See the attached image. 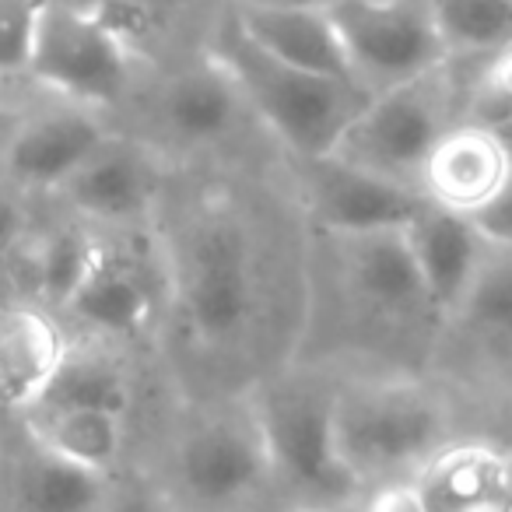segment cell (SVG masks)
Returning <instances> with one entry per match:
<instances>
[{
    "mask_svg": "<svg viewBox=\"0 0 512 512\" xmlns=\"http://www.w3.org/2000/svg\"><path fill=\"white\" fill-rule=\"evenodd\" d=\"M176 288L204 348L239 351L264 309V260L253 225L232 207L193 211L176 246Z\"/></svg>",
    "mask_w": 512,
    "mask_h": 512,
    "instance_id": "1",
    "label": "cell"
},
{
    "mask_svg": "<svg viewBox=\"0 0 512 512\" xmlns=\"http://www.w3.org/2000/svg\"><path fill=\"white\" fill-rule=\"evenodd\" d=\"M211 53L228 67L249 113L264 123L295 158H323L337 148L369 92L351 81L299 71L264 53L225 11Z\"/></svg>",
    "mask_w": 512,
    "mask_h": 512,
    "instance_id": "2",
    "label": "cell"
},
{
    "mask_svg": "<svg viewBox=\"0 0 512 512\" xmlns=\"http://www.w3.org/2000/svg\"><path fill=\"white\" fill-rule=\"evenodd\" d=\"M446 435V404L418 379H358L334 390L337 456L355 484L421 470L446 446Z\"/></svg>",
    "mask_w": 512,
    "mask_h": 512,
    "instance_id": "3",
    "label": "cell"
},
{
    "mask_svg": "<svg viewBox=\"0 0 512 512\" xmlns=\"http://www.w3.org/2000/svg\"><path fill=\"white\" fill-rule=\"evenodd\" d=\"M460 120V88L453 60L404 85L372 92L330 155L383 179L418 190L432 148Z\"/></svg>",
    "mask_w": 512,
    "mask_h": 512,
    "instance_id": "4",
    "label": "cell"
},
{
    "mask_svg": "<svg viewBox=\"0 0 512 512\" xmlns=\"http://www.w3.org/2000/svg\"><path fill=\"white\" fill-rule=\"evenodd\" d=\"M179 505L193 512H239L274 481L264 428L253 404L197 414L172 449Z\"/></svg>",
    "mask_w": 512,
    "mask_h": 512,
    "instance_id": "5",
    "label": "cell"
},
{
    "mask_svg": "<svg viewBox=\"0 0 512 512\" xmlns=\"http://www.w3.org/2000/svg\"><path fill=\"white\" fill-rule=\"evenodd\" d=\"M334 390L309 376H274L253 397L264 428L274 477H285L302 495L337 502L358 488L344 470L334 442Z\"/></svg>",
    "mask_w": 512,
    "mask_h": 512,
    "instance_id": "6",
    "label": "cell"
},
{
    "mask_svg": "<svg viewBox=\"0 0 512 512\" xmlns=\"http://www.w3.org/2000/svg\"><path fill=\"white\" fill-rule=\"evenodd\" d=\"M29 74L74 106L106 109L134 85V46L95 8L46 0Z\"/></svg>",
    "mask_w": 512,
    "mask_h": 512,
    "instance_id": "7",
    "label": "cell"
},
{
    "mask_svg": "<svg viewBox=\"0 0 512 512\" xmlns=\"http://www.w3.org/2000/svg\"><path fill=\"white\" fill-rule=\"evenodd\" d=\"M327 11L351 74L369 95L453 60L425 0H330Z\"/></svg>",
    "mask_w": 512,
    "mask_h": 512,
    "instance_id": "8",
    "label": "cell"
},
{
    "mask_svg": "<svg viewBox=\"0 0 512 512\" xmlns=\"http://www.w3.org/2000/svg\"><path fill=\"white\" fill-rule=\"evenodd\" d=\"M348 302L383 334H414L425 323H442L428 299L404 228L358 235H327Z\"/></svg>",
    "mask_w": 512,
    "mask_h": 512,
    "instance_id": "9",
    "label": "cell"
},
{
    "mask_svg": "<svg viewBox=\"0 0 512 512\" xmlns=\"http://www.w3.org/2000/svg\"><path fill=\"white\" fill-rule=\"evenodd\" d=\"M309 218L320 235H358L379 228H404L421 207L425 193L383 179L337 155L295 158Z\"/></svg>",
    "mask_w": 512,
    "mask_h": 512,
    "instance_id": "10",
    "label": "cell"
},
{
    "mask_svg": "<svg viewBox=\"0 0 512 512\" xmlns=\"http://www.w3.org/2000/svg\"><path fill=\"white\" fill-rule=\"evenodd\" d=\"M512 179V141L495 127L456 120L432 148L418 176L428 204L463 218L481 214Z\"/></svg>",
    "mask_w": 512,
    "mask_h": 512,
    "instance_id": "11",
    "label": "cell"
},
{
    "mask_svg": "<svg viewBox=\"0 0 512 512\" xmlns=\"http://www.w3.org/2000/svg\"><path fill=\"white\" fill-rule=\"evenodd\" d=\"M106 141L109 130L99 113L71 102L67 109L18 120L0 144V172L18 190H60Z\"/></svg>",
    "mask_w": 512,
    "mask_h": 512,
    "instance_id": "12",
    "label": "cell"
},
{
    "mask_svg": "<svg viewBox=\"0 0 512 512\" xmlns=\"http://www.w3.org/2000/svg\"><path fill=\"white\" fill-rule=\"evenodd\" d=\"M249 106L228 67L207 57L172 71L155 92V120L169 141L183 148H211L242 127Z\"/></svg>",
    "mask_w": 512,
    "mask_h": 512,
    "instance_id": "13",
    "label": "cell"
},
{
    "mask_svg": "<svg viewBox=\"0 0 512 512\" xmlns=\"http://www.w3.org/2000/svg\"><path fill=\"white\" fill-rule=\"evenodd\" d=\"M71 358V337L50 306L4 302L0 306V404L32 411Z\"/></svg>",
    "mask_w": 512,
    "mask_h": 512,
    "instance_id": "14",
    "label": "cell"
},
{
    "mask_svg": "<svg viewBox=\"0 0 512 512\" xmlns=\"http://www.w3.org/2000/svg\"><path fill=\"white\" fill-rule=\"evenodd\" d=\"M78 214L102 225H130L151 211L158 197V169L148 148L109 134V141L60 186Z\"/></svg>",
    "mask_w": 512,
    "mask_h": 512,
    "instance_id": "15",
    "label": "cell"
},
{
    "mask_svg": "<svg viewBox=\"0 0 512 512\" xmlns=\"http://www.w3.org/2000/svg\"><path fill=\"white\" fill-rule=\"evenodd\" d=\"M404 239L435 313L442 316V323H449L460 309L477 267H481L488 242L481 239L470 218L435 204H425L407 221Z\"/></svg>",
    "mask_w": 512,
    "mask_h": 512,
    "instance_id": "16",
    "label": "cell"
},
{
    "mask_svg": "<svg viewBox=\"0 0 512 512\" xmlns=\"http://www.w3.org/2000/svg\"><path fill=\"white\" fill-rule=\"evenodd\" d=\"M228 15H232V22L239 25L260 50L278 57L281 64H292V67H299V71L358 85L327 4H323V8H256V4H228Z\"/></svg>",
    "mask_w": 512,
    "mask_h": 512,
    "instance_id": "17",
    "label": "cell"
},
{
    "mask_svg": "<svg viewBox=\"0 0 512 512\" xmlns=\"http://www.w3.org/2000/svg\"><path fill=\"white\" fill-rule=\"evenodd\" d=\"M414 484L428 512H512V460L495 446H442Z\"/></svg>",
    "mask_w": 512,
    "mask_h": 512,
    "instance_id": "18",
    "label": "cell"
},
{
    "mask_svg": "<svg viewBox=\"0 0 512 512\" xmlns=\"http://www.w3.org/2000/svg\"><path fill=\"white\" fill-rule=\"evenodd\" d=\"M67 313L109 337H137L151 327L155 295L134 267L102 253L85 285L67 302Z\"/></svg>",
    "mask_w": 512,
    "mask_h": 512,
    "instance_id": "19",
    "label": "cell"
},
{
    "mask_svg": "<svg viewBox=\"0 0 512 512\" xmlns=\"http://www.w3.org/2000/svg\"><path fill=\"white\" fill-rule=\"evenodd\" d=\"M32 442L67 463L109 474L127 446V414L92 411V407L39 411V418L32 421Z\"/></svg>",
    "mask_w": 512,
    "mask_h": 512,
    "instance_id": "20",
    "label": "cell"
},
{
    "mask_svg": "<svg viewBox=\"0 0 512 512\" xmlns=\"http://www.w3.org/2000/svg\"><path fill=\"white\" fill-rule=\"evenodd\" d=\"M109 491V474L67 463L43 446L32 449L15 474L18 512H102Z\"/></svg>",
    "mask_w": 512,
    "mask_h": 512,
    "instance_id": "21",
    "label": "cell"
},
{
    "mask_svg": "<svg viewBox=\"0 0 512 512\" xmlns=\"http://www.w3.org/2000/svg\"><path fill=\"white\" fill-rule=\"evenodd\" d=\"M449 57H495L512 46V0H425Z\"/></svg>",
    "mask_w": 512,
    "mask_h": 512,
    "instance_id": "22",
    "label": "cell"
},
{
    "mask_svg": "<svg viewBox=\"0 0 512 512\" xmlns=\"http://www.w3.org/2000/svg\"><path fill=\"white\" fill-rule=\"evenodd\" d=\"M453 320L481 341H512V249L488 242Z\"/></svg>",
    "mask_w": 512,
    "mask_h": 512,
    "instance_id": "23",
    "label": "cell"
},
{
    "mask_svg": "<svg viewBox=\"0 0 512 512\" xmlns=\"http://www.w3.org/2000/svg\"><path fill=\"white\" fill-rule=\"evenodd\" d=\"M134 390H130L127 372L109 358H78L71 351V358L64 362V369L57 372V379L46 390L43 404L36 411H64V407H92V411H113L127 414Z\"/></svg>",
    "mask_w": 512,
    "mask_h": 512,
    "instance_id": "24",
    "label": "cell"
},
{
    "mask_svg": "<svg viewBox=\"0 0 512 512\" xmlns=\"http://www.w3.org/2000/svg\"><path fill=\"white\" fill-rule=\"evenodd\" d=\"M99 256L102 249L78 225L57 228V232L46 235L36 253V292L43 299V306L67 309L74 292L85 285L92 267L99 264Z\"/></svg>",
    "mask_w": 512,
    "mask_h": 512,
    "instance_id": "25",
    "label": "cell"
},
{
    "mask_svg": "<svg viewBox=\"0 0 512 512\" xmlns=\"http://www.w3.org/2000/svg\"><path fill=\"white\" fill-rule=\"evenodd\" d=\"M463 120L495 127L512 141V46L488 57V67L481 71V78H477L474 92L467 99V116Z\"/></svg>",
    "mask_w": 512,
    "mask_h": 512,
    "instance_id": "26",
    "label": "cell"
},
{
    "mask_svg": "<svg viewBox=\"0 0 512 512\" xmlns=\"http://www.w3.org/2000/svg\"><path fill=\"white\" fill-rule=\"evenodd\" d=\"M46 0H0V78L29 74Z\"/></svg>",
    "mask_w": 512,
    "mask_h": 512,
    "instance_id": "27",
    "label": "cell"
},
{
    "mask_svg": "<svg viewBox=\"0 0 512 512\" xmlns=\"http://www.w3.org/2000/svg\"><path fill=\"white\" fill-rule=\"evenodd\" d=\"M18 186H0V264L15 256V249L29 235V207L18 197Z\"/></svg>",
    "mask_w": 512,
    "mask_h": 512,
    "instance_id": "28",
    "label": "cell"
},
{
    "mask_svg": "<svg viewBox=\"0 0 512 512\" xmlns=\"http://www.w3.org/2000/svg\"><path fill=\"white\" fill-rule=\"evenodd\" d=\"M102 512H186L176 495L169 491L134 484V488H113L102 505Z\"/></svg>",
    "mask_w": 512,
    "mask_h": 512,
    "instance_id": "29",
    "label": "cell"
},
{
    "mask_svg": "<svg viewBox=\"0 0 512 512\" xmlns=\"http://www.w3.org/2000/svg\"><path fill=\"white\" fill-rule=\"evenodd\" d=\"M365 512H428L414 477H390L379 481L365 502Z\"/></svg>",
    "mask_w": 512,
    "mask_h": 512,
    "instance_id": "30",
    "label": "cell"
},
{
    "mask_svg": "<svg viewBox=\"0 0 512 512\" xmlns=\"http://www.w3.org/2000/svg\"><path fill=\"white\" fill-rule=\"evenodd\" d=\"M470 221L477 225V232H481L484 242L512 249V179L505 183V190L498 193V197L491 200L481 214H474Z\"/></svg>",
    "mask_w": 512,
    "mask_h": 512,
    "instance_id": "31",
    "label": "cell"
},
{
    "mask_svg": "<svg viewBox=\"0 0 512 512\" xmlns=\"http://www.w3.org/2000/svg\"><path fill=\"white\" fill-rule=\"evenodd\" d=\"M228 4H256V8H323L330 0H228Z\"/></svg>",
    "mask_w": 512,
    "mask_h": 512,
    "instance_id": "32",
    "label": "cell"
},
{
    "mask_svg": "<svg viewBox=\"0 0 512 512\" xmlns=\"http://www.w3.org/2000/svg\"><path fill=\"white\" fill-rule=\"evenodd\" d=\"M15 127H18V120H15V116H8V113H4V109H0V144L8 141V137H11V130H15Z\"/></svg>",
    "mask_w": 512,
    "mask_h": 512,
    "instance_id": "33",
    "label": "cell"
},
{
    "mask_svg": "<svg viewBox=\"0 0 512 512\" xmlns=\"http://www.w3.org/2000/svg\"><path fill=\"white\" fill-rule=\"evenodd\" d=\"M295 512H330V509H323V505H309V509H295Z\"/></svg>",
    "mask_w": 512,
    "mask_h": 512,
    "instance_id": "34",
    "label": "cell"
},
{
    "mask_svg": "<svg viewBox=\"0 0 512 512\" xmlns=\"http://www.w3.org/2000/svg\"><path fill=\"white\" fill-rule=\"evenodd\" d=\"M67 4H81V8H92V0H67Z\"/></svg>",
    "mask_w": 512,
    "mask_h": 512,
    "instance_id": "35",
    "label": "cell"
},
{
    "mask_svg": "<svg viewBox=\"0 0 512 512\" xmlns=\"http://www.w3.org/2000/svg\"><path fill=\"white\" fill-rule=\"evenodd\" d=\"M0 176H4V172H0Z\"/></svg>",
    "mask_w": 512,
    "mask_h": 512,
    "instance_id": "36",
    "label": "cell"
}]
</instances>
